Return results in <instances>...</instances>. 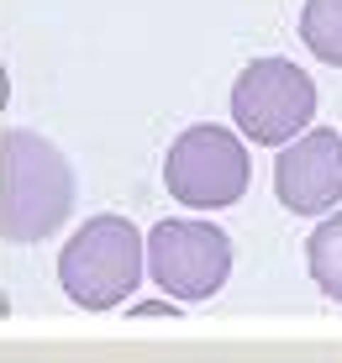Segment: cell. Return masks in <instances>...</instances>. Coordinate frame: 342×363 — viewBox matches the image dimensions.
<instances>
[{"label": "cell", "instance_id": "obj_1", "mask_svg": "<svg viewBox=\"0 0 342 363\" xmlns=\"http://www.w3.org/2000/svg\"><path fill=\"white\" fill-rule=\"evenodd\" d=\"M74 169L69 158L32 127L0 132V242L32 247L74 216Z\"/></svg>", "mask_w": 342, "mask_h": 363}, {"label": "cell", "instance_id": "obj_2", "mask_svg": "<svg viewBox=\"0 0 342 363\" xmlns=\"http://www.w3.org/2000/svg\"><path fill=\"white\" fill-rule=\"evenodd\" d=\"M148 279V242L126 216H90L58 247V284L79 311H121Z\"/></svg>", "mask_w": 342, "mask_h": 363}, {"label": "cell", "instance_id": "obj_3", "mask_svg": "<svg viewBox=\"0 0 342 363\" xmlns=\"http://www.w3.org/2000/svg\"><path fill=\"white\" fill-rule=\"evenodd\" d=\"M163 190L189 211H226L253 190V158L248 143L232 127L195 121L169 143L163 158Z\"/></svg>", "mask_w": 342, "mask_h": 363}, {"label": "cell", "instance_id": "obj_4", "mask_svg": "<svg viewBox=\"0 0 342 363\" xmlns=\"http://www.w3.org/2000/svg\"><path fill=\"white\" fill-rule=\"evenodd\" d=\"M143 242H148V279L174 306H200V300L221 295V284L232 279V237L211 221L174 216L158 221Z\"/></svg>", "mask_w": 342, "mask_h": 363}, {"label": "cell", "instance_id": "obj_5", "mask_svg": "<svg viewBox=\"0 0 342 363\" xmlns=\"http://www.w3.org/2000/svg\"><path fill=\"white\" fill-rule=\"evenodd\" d=\"M232 121L248 143L285 147L316 121V84L289 58H253L232 84Z\"/></svg>", "mask_w": 342, "mask_h": 363}, {"label": "cell", "instance_id": "obj_6", "mask_svg": "<svg viewBox=\"0 0 342 363\" xmlns=\"http://www.w3.org/2000/svg\"><path fill=\"white\" fill-rule=\"evenodd\" d=\"M274 195L289 216H332L342 200V137L311 127L274 158Z\"/></svg>", "mask_w": 342, "mask_h": 363}, {"label": "cell", "instance_id": "obj_7", "mask_svg": "<svg viewBox=\"0 0 342 363\" xmlns=\"http://www.w3.org/2000/svg\"><path fill=\"white\" fill-rule=\"evenodd\" d=\"M306 269H311L316 290L342 306V211L321 216V227L306 237Z\"/></svg>", "mask_w": 342, "mask_h": 363}, {"label": "cell", "instance_id": "obj_8", "mask_svg": "<svg viewBox=\"0 0 342 363\" xmlns=\"http://www.w3.org/2000/svg\"><path fill=\"white\" fill-rule=\"evenodd\" d=\"M300 43L326 69H342V0H306V11H300Z\"/></svg>", "mask_w": 342, "mask_h": 363}]
</instances>
